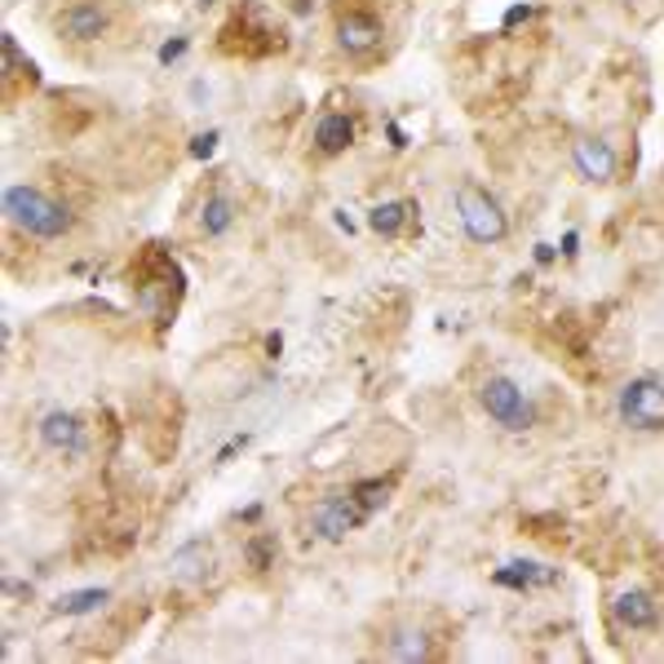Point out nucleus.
<instances>
[{
    "mask_svg": "<svg viewBox=\"0 0 664 664\" xmlns=\"http://www.w3.org/2000/svg\"><path fill=\"white\" fill-rule=\"evenodd\" d=\"M576 169H580V178H589V182H611V178H615V156H611L607 142L585 138V142H576Z\"/></svg>",
    "mask_w": 664,
    "mask_h": 664,
    "instance_id": "11",
    "label": "nucleus"
},
{
    "mask_svg": "<svg viewBox=\"0 0 664 664\" xmlns=\"http://www.w3.org/2000/svg\"><path fill=\"white\" fill-rule=\"evenodd\" d=\"M310 142H314L319 156H342V151L355 147V120L346 111H328V116H319Z\"/></svg>",
    "mask_w": 664,
    "mask_h": 664,
    "instance_id": "10",
    "label": "nucleus"
},
{
    "mask_svg": "<svg viewBox=\"0 0 664 664\" xmlns=\"http://www.w3.org/2000/svg\"><path fill=\"white\" fill-rule=\"evenodd\" d=\"M36 430H41V443L58 457H76L85 448V426L72 413H45Z\"/></svg>",
    "mask_w": 664,
    "mask_h": 664,
    "instance_id": "9",
    "label": "nucleus"
},
{
    "mask_svg": "<svg viewBox=\"0 0 664 664\" xmlns=\"http://www.w3.org/2000/svg\"><path fill=\"white\" fill-rule=\"evenodd\" d=\"M332 28H338V45L346 58H373L386 36L382 19L368 6H346V0H338V10H332Z\"/></svg>",
    "mask_w": 664,
    "mask_h": 664,
    "instance_id": "3",
    "label": "nucleus"
},
{
    "mask_svg": "<svg viewBox=\"0 0 664 664\" xmlns=\"http://www.w3.org/2000/svg\"><path fill=\"white\" fill-rule=\"evenodd\" d=\"M231 226H235V204H231L226 195H208L204 208H200V235H204V239H217V235H226Z\"/></svg>",
    "mask_w": 664,
    "mask_h": 664,
    "instance_id": "13",
    "label": "nucleus"
},
{
    "mask_svg": "<svg viewBox=\"0 0 664 664\" xmlns=\"http://www.w3.org/2000/svg\"><path fill=\"white\" fill-rule=\"evenodd\" d=\"M479 404H483V413L496 421V426H505V430H527L536 417H532V404H527V395H523V386H514L510 377H488L483 382V390H479Z\"/></svg>",
    "mask_w": 664,
    "mask_h": 664,
    "instance_id": "5",
    "label": "nucleus"
},
{
    "mask_svg": "<svg viewBox=\"0 0 664 664\" xmlns=\"http://www.w3.org/2000/svg\"><path fill=\"white\" fill-rule=\"evenodd\" d=\"M457 208H461V226H465V235H470L474 244H501V239H505L510 222H505L501 204H496L488 191H479V186H461Z\"/></svg>",
    "mask_w": 664,
    "mask_h": 664,
    "instance_id": "4",
    "label": "nucleus"
},
{
    "mask_svg": "<svg viewBox=\"0 0 664 664\" xmlns=\"http://www.w3.org/2000/svg\"><path fill=\"white\" fill-rule=\"evenodd\" d=\"M620 421L633 430H664V382L638 377L620 390Z\"/></svg>",
    "mask_w": 664,
    "mask_h": 664,
    "instance_id": "6",
    "label": "nucleus"
},
{
    "mask_svg": "<svg viewBox=\"0 0 664 664\" xmlns=\"http://www.w3.org/2000/svg\"><path fill=\"white\" fill-rule=\"evenodd\" d=\"M408 213H413V204L395 200V204H377L368 222H373V231H377V235H399V231H404V222H408Z\"/></svg>",
    "mask_w": 664,
    "mask_h": 664,
    "instance_id": "14",
    "label": "nucleus"
},
{
    "mask_svg": "<svg viewBox=\"0 0 664 664\" xmlns=\"http://www.w3.org/2000/svg\"><path fill=\"white\" fill-rule=\"evenodd\" d=\"M103 602H107V589H81V593H72V598H63L58 611H63V615H81V611H94V607H103Z\"/></svg>",
    "mask_w": 664,
    "mask_h": 664,
    "instance_id": "15",
    "label": "nucleus"
},
{
    "mask_svg": "<svg viewBox=\"0 0 664 664\" xmlns=\"http://www.w3.org/2000/svg\"><path fill=\"white\" fill-rule=\"evenodd\" d=\"M611 615H615V624H620V629H629V633H646V629H655V620H660V602H655L646 589H624V593H615Z\"/></svg>",
    "mask_w": 664,
    "mask_h": 664,
    "instance_id": "8",
    "label": "nucleus"
},
{
    "mask_svg": "<svg viewBox=\"0 0 664 664\" xmlns=\"http://www.w3.org/2000/svg\"><path fill=\"white\" fill-rule=\"evenodd\" d=\"M386 492H390V483H355L351 492H338V496L319 501L314 514H310L314 536H323V540L351 536L355 527H364L373 518V510L386 501Z\"/></svg>",
    "mask_w": 664,
    "mask_h": 664,
    "instance_id": "1",
    "label": "nucleus"
},
{
    "mask_svg": "<svg viewBox=\"0 0 664 664\" xmlns=\"http://www.w3.org/2000/svg\"><path fill=\"white\" fill-rule=\"evenodd\" d=\"M6 217H10L23 235H32V239H63V235L76 226L72 208H67L63 200L45 195L41 186H10V191H6Z\"/></svg>",
    "mask_w": 664,
    "mask_h": 664,
    "instance_id": "2",
    "label": "nucleus"
},
{
    "mask_svg": "<svg viewBox=\"0 0 664 664\" xmlns=\"http://www.w3.org/2000/svg\"><path fill=\"white\" fill-rule=\"evenodd\" d=\"M390 660H430L435 655V646H430V638H426V629H413V624H404V629H395L390 633V642L382 646Z\"/></svg>",
    "mask_w": 664,
    "mask_h": 664,
    "instance_id": "12",
    "label": "nucleus"
},
{
    "mask_svg": "<svg viewBox=\"0 0 664 664\" xmlns=\"http://www.w3.org/2000/svg\"><path fill=\"white\" fill-rule=\"evenodd\" d=\"M111 28V14L103 0H72V6L58 14V36L67 45H98Z\"/></svg>",
    "mask_w": 664,
    "mask_h": 664,
    "instance_id": "7",
    "label": "nucleus"
}]
</instances>
